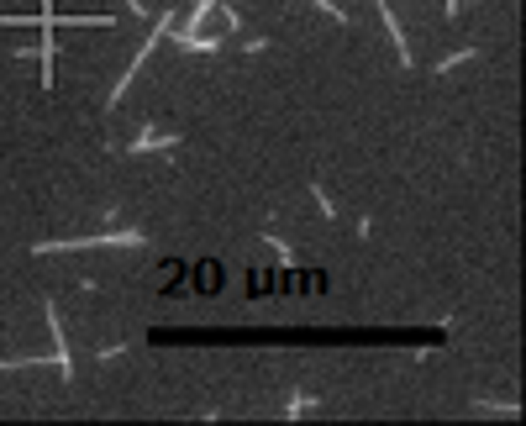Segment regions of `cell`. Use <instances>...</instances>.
Returning <instances> with one entry per match:
<instances>
[{
  "instance_id": "1",
  "label": "cell",
  "mask_w": 526,
  "mask_h": 426,
  "mask_svg": "<svg viewBox=\"0 0 526 426\" xmlns=\"http://www.w3.org/2000/svg\"><path fill=\"white\" fill-rule=\"evenodd\" d=\"M79 247H142V232H100V237H74V243H43L32 252H79Z\"/></svg>"
},
{
  "instance_id": "2",
  "label": "cell",
  "mask_w": 526,
  "mask_h": 426,
  "mask_svg": "<svg viewBox=\"0 0 526 426\" xmlns=\"http://www.w3.org/2000/svg\"><path fill=\"white\" fill-rule=\"evenodd\" d=\"M169 26H174V11H164V16H158V26H153V32H147V43L137 48V58H132V63H127V74H121V85L111 90V105H116L121 95H127V85H132V74H137V69H142V63H147V53H153L158 43H164V32H169Z\"/></svg>"
},
{
  "instance_id": "3",
  "label": "cell",
  "mask_w": 526,
  "mask_h": 426,
  "mask_svg": "<svg viewBox=\"0 0 526 426\" xmlns=\"http://www.w3.org/2000/svg\"><path fill=\"white\" fill-rule=\"evenodd\" d=\"M379 16H384V32H389V43H395V58L411 69V43H406V32H400V21H395V6H389V0H379Z\"/></svg>"
},
{
  "instance_id": "4",
  "label": "cell",
  "mask_w": 526,
  "mask_h": 426,
  "mask_svg": "<svg viewBox=\"0 0 526 426\" xmlns=\"http://www.w3.org/2000/svg\"><path fill=\"white\" fill-rule=\"evenodd\" d=\"M174 142H179V132H164V137H153V132H147V137L132 142V153H147V148H174Z\"/></svg>"
},
{
  "instance_id": "5",
  "label": "cell",
  "mask_w": 526,
  "mask_h": 426,
  "mask_svg": "<svg viewBox=\"0 0 526 426\" xmlns=\"http://www.w3.org/2000/svg\"><path fill=\"white\" fill-rule=\"evenodd\" d=\"M316 405H321V400H316V395H295V400L285 405V421H300V416H305V410H316Z\"/></svg>"
},
{
  "instance_id": "6",
  "label": "cell",
  "mask_w": 526,
  "mask_h": 426,
  "mask_svg": "<svg viewBox=\"0 0 526 426\" xmlns=\"http://www.w3.org/2000/svg\"><path fill=\"white\" fill-rule=\"evenodd\" d=\"M474 53H479V48H458V53H448V58L437 63V74H453L458 63H468V58H474Z\"/></svg>"
},
{
  "instance_id": "7",
  "label": "cell",
  "mask_w": 526,
  "mask_h": 426,
  "mask_svg": "<svg viewBox=\"0 0 526 426\" xmlns=\"http://www.w3.org/2000/svg\"><path fill=\"white\" fill-rule=\"evenodd\" d=\"M311 6H316V11H327L332 21H347V11H342V6H332V0H311Z\"/></svg>"
},
{
  "instance_id": "8",
  "label": "cell",
  "mask_w": 526,
  "mask_h": 426,
  "mask_svg": "<svg viewBox=\"0 0 526 426\" xmlns=\"http://www.w3.org/2000/svg\"><path fill=\"white\" fill-rule=\"evenodd\" d=\"M127 6H132V11H137V16H147V6H142V0H127Z\"/></svg>"
},
{
  "instance_id": "9",
  "label": "cell",
  "mask_w": 526,
  "mask_h": 426,
  "mask_svg": "<svg viewBox=\"0 0 526 426\" xmlns=\"http://www.w3.org/2000/svg\"><path fill=\"white\" fill-rule=\"evenodd\" d=\"M43 21H53V6H43Z\"/></svg>"
}]
</instances>
